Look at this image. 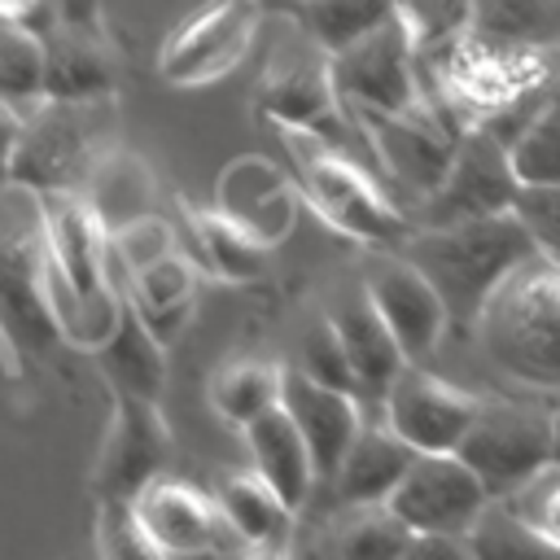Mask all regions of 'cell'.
<instances>
[{
  "mask_svg": "<svg viewBox=\"0 0 560 560\" xmlns=\"http://www.w3.org/2000/svg\"><path fill=\"white\" fill-rule=\"evenodd\" d=\"M4 337L18 350H39L57 332L44 271H48V232H44V197L31 184H4Z\"/></svg>",
  "mask_w": 560,
  "mask_h": 560,
  "instance_id": "ba28073f",
  "label": "cell"
},
{
  "mask_svg": "<svg viewBox=\"0 0 560 560\" xmlns=\"http://www.w3.org/2000/svg\"><path fill=\"white\" fill-rule=\"evenodd\" d=\"M210 407L232 429H245L262 411H271L284 398V363H271L262 354H236L223 359L210 372Z\"/></svg>",
  "mask_w": 560,
  "mask_h": 560,
  "instance_id": "f1b7e54d",
  "label": "cell"
},
{
  "mask_svg": "<svg viewBox=\"0 0 560 560\" xmlns=\"http://www.w3.org/2000/svg\"><path fill=\"white\" fill-rule=\"evenodd\" d=\"M262 9H267V13H284V18H293L298 0H262Z\"/></svg>",
  "mask_w": 560,
  "mask_h": 560,
  "instance_id": "ee69618b",
  "label": "cell"
},
{
  "mask_svg": "<svg viewBox=\"0 0 560 560\" xmlns=\"http://www.w3.org/2000/svg\"><path fill=\"white\" fill-rule=\"evenodd\" d=\"M298 184V179H293ZM289 175L271 162V158H258V153H245L236 162L223 166L219 175V188H214V206L241 223L258 245H280L293 228V214H298V192H293Z\"/></svg>",
  "mask_w": 560,
  "mask_h": 560,
  "instance_id": "d6986e66",
  "label": "cell"
},
{
  "mask_svg": "<svg viewBox=\"0 0 560 560\" xmlns=\"http://www.w3.org/2000/svg\"><path fill=\"white\" fill-rule=\"evenodd\" d=\"M262 18V0H201L166 31L158 48L162 79L175 88H206L232 74L245 61Z\"/></svg>",
  "mask_w": 560,
  "mask_h": 560,
  "instance_id": "30bf717a",
  "label": "cell"
},
{
  "mask_svg": "<svg viewBox=\"0 0 560 560\" xmlns=\"http://www.w3.org/2000/svg\"><path fill=\"white\" fill-rule=\"evenodd\" d=\"M350 114L368 140L372 166L389 175V184L402 188L411 206H420L442 184L464 136V127L429 96L411 109H350Z\"/></svg>",
  "mask_w": 560,
  "mask_h": 560,
  "instance_id": "8992f818",
  "label": "cell"
},
{
  "mask_svg": "<svg viewBox=\"0 0 560 560\" xmlns=\"http://www.w3.org/2000/svg\"><path fill=\"white\" fill-rule=\"evenodd\" d=\"M214 503L241 547L254 551H289V534L298 529V508L249 464L232 468L214 481Z\"/></svg>",
  "mask_w": 560,
  "mask_h": 560,
  "instance_id": "603a6c76",
  "label": "cell"
},
{
  "mask_svg": "<svg viewBox=\"0 0 560 560\" xmlns=\"http://www.w3.org/2000/svg\"><path fill=\"white\" fill-rule=\"evenodd\" d=\"M468 542H472V556H521V551H551V542L529 529L508 499H494L481 521L468 529Z\"/></svg>",
  "mask_w": 560,
  "mask_h": 560,
  "instance_id": "d590c367",
  "label": "cell"
},
{
  "mask_svg": "<svg viewBox=\"0 0 560 560\" xmlns=\"http://www.w3.org/2000/svg\"><path fill=\"white\" fill-rule=\"evenodd\" d=\"M136 512L158 556H201L219 547H241V538L232 534V525L214 503V490L206 494L184 477H171V472L153 477L136 494Z\"/></svg>",
  "mask_w": 560,
  "mask_h": 560,
  "instance_id": "2e32d148",
  "label": "cell"
},
{
  "mask_svg": "<svg viewBox=\"0 0 560 560\" xmlns=\"http://www.w3.org/2000/svg\"><path fill=\"white\" fill-rule=\"evenodd\" d=\"M324 311L332 315V324H337V332L346 341V354H350L354 376H359V398L368 402V411H381L394 376L411 363L402 341L394 337V328L381 315V306H376V298H372L363 276L359 280H341L332 289V298L324 302Z\"/></svg>",
  "mask_w": 560,
  "mask_h": 560,
  "instance_id": "e0dca14e",
  "label": "cell"
},
{
  "mask_svg": "<svg viewBox=\"0 0 560 560\" xmlns=\"http://www.w3.org/2000/svg\"><path fill=\"white\" fill-rule=\"evenodd\" d=\"M398 249L424 267V276L442 289L451 315L472 324L494 284L542 245L516 210H499L459 223H416V232Z\"/></svg>",
  "mask_w": 560,
  "mask_h": 560,
  "instance_id": "277c9868",
  "label": "cell"
},
{
  "mask_svg": "<svg viewBox=\"0 0 560 560\" xmlns=\"http://www.w3.org/2000/svg\"><path fill=\"white\" fill-rule=\"evenodd\" d=\"M402 9L416 22L424 48L468 31V18H472V0H402Z\"/></svg>",
  "mask_w": 560,
  "mask_h": 560,
  "instance_id": "ab89813d",
  "label": "cell"
},
{
  "mask_svg": "<svg viewBox=\"0 0 560 560\" xmlns=\"http://www.w3.org/2000/svg\"><path fill=\"white\" fill-rule=\"evenodd\" d=\"M0 13L4 22H26V26H48L57 18V4L52 0H0Z\"/></svg>",
  "mask_w": 560,
  "mask_h": 560,
  "instance_id": "b9f144b4",
  "label": "cell"
},
{
  "mask_svg": "<svg viewBox=\"0 0 560 560\" xmlns=\"http://www.w3.org/2000/svg\"><path fill=\"white\" fill-rule=\"evenodd\" d=\"M83 192L88 201L96 206V214L105 219L109 232L127 228L131 219L158 210V184H153V171L144 158H136L131 149L114 144L101 153V162L92 166V175L83 179Z\"/></svg>",
  "mask_w": 560,
  "mask_h": 560,
  "instance_id": "83f0119b",
  "label": "cell"
},
{
  "mask_svg": "<svg viewBox=\"0 0 560 560\" xmlns=\"http://www.w3.org/2000/svg\"><path fill=\"white\" fill-rule=\"evenodd\" d=\"M468 26L516 44L560 48V0H472Z\"/></svg>",
  "mask_w": 560,
  "mask_h": 560,
  "instance_id": "4dcf8cb0",
  "label": "cell"
},
{
  "mask_svg": "<svg viewBox=\"0 0 560 560\" xmlns=\"http://www.w3.org/2000/svg\"><path fill=\"white\" fill-rule=\"evenodd\" d=\"M179 245H184L179 241V223H171L158 210H149V214H140V219H131L127 228L114 232V258H118L122 271H140V267L166 258Z\"/></svg>",
  "mask_w": 560,
  "mask_h": 560,
  "instance_id": "74e56055",
  "label": "cell"
},
{
  "mask_svg": "<svg viewBox=\"0 0 560 560\" xmlns=\"http://www.w3.org/2000/svg\"><path fill=\"white\" fill-rule=\"evenodd\" d=\"M481 394L472 389H459L451 381H442L438 372H429L424 363H407L385 402H381V416L416 446V451H459V442L468 438L477 411H481Z\"/></svg>",
  "mask_w": 560,
  "mask_h": 560,
  "instance_id": "5bb4252c",
  "label": "cell"
},
{
  "mask_svg": "<svg viewBox=\"0 0 560 560\" xmlns=\"http://www.w3.org/2000/svg\"><path fill=\"white\" fill-rule=\"evenodd\" d=\"M556 459H560V402H556Z\"/></svg>",
  "mask_w": 560,
  "mask_h": 560,
  "instance_id": "f6af8a7d",
  "label": "cell"
},
{
  "mask_svg": "<svg viewBox=\"0 0 560 560\" xmlns=\"http://www.w3.org/2000/svg\"><path fill=\"white\" fill-rule=\"evenodd\" d=\"M416 455L420 451L381 411H372L354 433L350 451L341 455V468L332 472L328 486L337 490L341 503H389V494L398 490Z\"/></svg>",
  "mask_w": 560,
  "mask_h": 560,
  "instance_id": "7402d4cb",
  "label": "cell"
},
{
  "mask_svg": "<svg viewBox=\"0 0 560 560\" xmlns=\"http://www.w3.org/2000/svg\"><path fill=\"white\" fill-rule=\"evenodd\" d=\"M481 354L516 385L560 394V254L516 262L472 319Z\"/></svg>",
  "mask_w": 560,
  "mask_h": 560,
  "instance_id": "6da1fadb",
  "label": "cell"
},
{
  "mask_svg": "<svg viewBox=\"0 0 560 560\" xmlns=\"http://www.w3.org/2000/svg\"><path fill=\"white\" fill-rule=\"evenodd\" d=\"M459 455L481 472L494 499H508L556 464V407L538 398H486Z\"/></svg>",
  "mask_w": 560,
  "mask_h": 560,
  "instance_id": "52a82bcc",
  "label": "cell"
},
{
  "mask_svg": "<svg viewBox=\"0 0 560 560\" xmlns=\"http://www.w3.org/2000/svg\"><path fill=\"white\" fill-rule=\"evenodd\" d=\"M551 101L560 105V70H556V83H551Z\"/></svg>",
  "mask_w": 560,
  "mask_h": 560,
  "instance_id": "bcb514c9",
  "label": "cell"
},
{
  "mask_svg": "<svg viewBox=\"0 0 560 560\" xmlns=\"http://www.w3.org/2000/svg\"><path fill=\"white\" fill-rule=\"evenodd\" d=\"M402 9V0H298L293 22H302L324 48H346L350 39L376 31Z\"/></svg>",
  "mask_w": 560,
  "mask_h": 560,
  "instance_id": "1f68e13d",
  "label": "cell"
},
{
  "mask_svg": "<svg viewBox=\"0 0 560 560\" xmlns=\"http://www.w3.org/2000/svg\"><path fill=\"white\" fill-rule=\"evenodd\" d=\"M521 197V175L512 166L508 144L486 131V127H468L459 136V149L442 175V184L416 206V223H459V219H477V214H499V210H516Z\"/></svg>",
  "mask_w": 560,
  "mask_h": 560,
  "instance_id": "7c38bea8",
  "label": "cell"
},
{
  "mask_svg": "<svg viewBox=\"0 0 560 560\" xmlns=\"http://www.w3.org/2000/svg\"><path fill=\"white\" fill-rule=\"evenodd\" d=\"M319 551L332 556H411L416 529L389 503H341L337 516L324 525Z\"/></svg>",
  "mask_w": 560,
  "mask_h": 560,
  "instance_id": "f546056e",
  "label": "cell"
},
{
  "mask_svg": "<svg viewBox=\"0 0 560 560\" xmlns=\"http://www.w3.org/2000/svg\"><path fill=\"white\" fill-rule=\"evenodd\" d=\"M521 188L529 184H560V105L547 101L508 144Z\"/></svg>",
  "mask_w": 560,
  "mask_h": 560,
  "instance_id": "836d02e7",
  "label": "cell"
},
{
  "mask_svg": "<svg viewBox=\"0 0 560 560\" xmlns=\"http://www.w3.org/2000/svg\"><path fill=\"white\" fill-rule=\"evenodd\" d=\"M254 105L262 118H271L276 127H302V131H319L354 153H368V140L337 88V70H332V48H324L302 22L289 18V31L276 39L258 88H254Z\"/></svg>",
  "mask_w": 560,
  "mask_h": 560,
  "instance_id": "5b68a950",
  "label": "cell"
},
{
  "mask_svg": "<svg viewBox=\"0 0 560 560\" xmlns=\"http://www.w3.org/2000/svg\"><path fill=\"white\" fill-rule=\"evenodd\" d=\"M350 109H411L424 101V39L407 9L332 52Z\"/></svg>",
  "mask_w": 560,
  "mask_h": 560,
  "instance_id": "9c48e42d",
  "label": "cell"
},
{
  "mask_svg": "<svg viewBox=\"0 0 560 560\" xmlns=\"http://www.w3.org/2000/svg\"><path fill=\"white\" fill-rule=\"evenodd\" d=\"M508 503L529 529H538L551 542V551H560V459L529 477L516 494H508Z\"/></svg>",
  "mask_w": 560,
  "mask_h": 560,
  "instance_id": "f35d334b",
  "label": "cell"
},
{
  "mask_svg": "<svg viewBox=\"0 0 560 560\" xmlns=\"http://www.w3.org/2000/svg\"><path fill=\"white\" fill-rule=\"evenodd\" d=\"M516 214L529 223L542 249L560 254V184H529L516 197Z\"/></svg>",
  "mask_w": 560,
  "mask_h": 560,
  "instance_id": "60d3db41",
  "label": "cell"
},
{
  "mask_svg": "<svg viewBox=\"0 0 560 560\" xmlns=\"http://www.w3.org/2000/svg\"><path fill=\"white\" fill-rule=\"evenodd\" d=\"M289 171L302 188V201L341 236L368 245V249H398L411 232L416 219L381 188L372 162L319 131L302 127H280Z\"/></svg>",
  "mask_w": 560,
  "mask_h": 560,
  "instance_id": "3957f363",
  "label": "cell"
},
{
  "mask_svg": "<svg viewBox=\"0 0 560 560\" xmlns=\"http://www.w3.org/2000/svg\"><path fill=\"white\" fill-rule=\"evenodd\" d=\"M57 4V18H70V22H105V0H52Z\"/></svg>",
  "mask_w": 560,
  "mask_h": 560,
  "instance_id": "7bdbcfd3",
  "label": "cell"
},
{
  "mask_svg": "<svg viewBox=\"0 0 560 560\" xmlns=\"http://www.w3.org/2000/svg\"><path fill=\"white\" fill-rule=\"evenodd\" d=\"M0 92L13 105L48 96V39L39 26L4 22V31H0Z\"/></svg>",
  "mask_w": 560,
  "mask_h": 560,
  "instance_id": "d6a6232c",
  "label": "cell"
},
{
  "mask_svg": "<svg viewBox=\"0 0 560 560\" xmlns=\"http://www.w3.org/2000/svg\"><path fill=\"white\" fill-rule=\"evenodd\" d=\"M158 402L162 398L109 389V420L88 477L96 499H136L153 477L166 472L175 455V433Z\"/></svg>",
  "mask_w": 560,
  "mask_h": 560,
  "instance_id": "8fae6325",
  "label": "cell"
},
{
  "mask_svg": "<svg viewBox=\"0 0 560 560\" xmlns=\"http://www.w3.org/2000/svg\"><path fill=\"white\" fill-rule=\"evenodd\" d=\"M363 280H368L381 315L389 319L394 337L402 341L407 359L424 363L442 346V332L455 319L451 306H446V298H442V289L402 249H376V258L368 262Z\"/></svg>",
  "mask_w": 560,
  "mask_h": 560,
  "instance_id": "9a60e30c",
  "label": "cell"
},
{
  "mask_svg": "<svg viewBox=\"0 0 560 560\" xmlns=\"http://www.w3.org/2000/svg\"><path fill=\"white\" fill-rule=\"evenodd\" d=\"M241 433H245L249 464L302 512V503L311 499V490H315V481H319V468H315L311 442L302 438V429H298V420L289 416V407L276 402L271 411H262L258 420H249Z\"/></svg>",
  "mask_w": 560,
  "mask_h": 560,
  "instance_id": "cb8c5ba5",
  "label": "cell"
},
{
  "mask_svg": "<svg viewBox=\"0 0 560 560\" xmlns=\"http://www.w3.org/2000/svg\"><path fill=\"white\" fill-rule=\"evenodd\" d=\"M101 376L109 389H127V394H144V398H162L166 385V341L144 324V315L131 306L114 328V337L96 350Z\"/></svg>",
  "mask_w": 560,
  "mask_h": 560,
  "instance_id": "4316f807",
  "label": "cell"
},
{
  "mask_svg": "<svg viewBox=\"0 0 560 560\" xmlns=\"http://www.w3.org/2000/svg\"><path fill=\"white\" fill-rule=\"evenodd\" d=\"M96 551L109 556V560L158 556L153 538L140 525L136 499H96Z\"/></svg>",
  "mask_w": 560,
  "mask_h": 560,
  "instance_id": "8d00e7d4",
  "label": "cell"
},
{
  "mask_svg": "<svg viewBox=\"0 0 560 560\" xmlns=\"http://www.w3.org/2000/svg\"><path fill=\"white\" fill-rule=\"evenodd\" d=\"M293 368L306 372V376H315V381H324V385H341V389H354L359 394L354 363H350L346 341H341V332H337V324H332L328 311H315L306 319V328L298 337V363Z\"/></svg>",
  "mask_w": 560,
  "mask_h": 560,
  "instance_id": "e575fe53",
  "label": "cell"
},
{
  "mask_svg": "<svg viewBox=\"0 0 560 560\" xmlns=\"http://www.w3.org/2000/svg\"><path fill=\"white\" fill-rule=\"evenodd\" d=\"M280 402L289 407V416L298 420L302 438L311 442L319 481H332V472L341 468V455L350 451L354 433H359L363 420L372 416L368 402H363L354 389L324 385V381L298 372L293 363L284 368V398H280Z\"/></svg>",
  "mask_w": 560,
  "mask_h": 560,
  "instance_id": "ffe728a7",
  "label": "cell"
},
{
  "mask_svg": "<svg viewBox=\"0 0 560 560\" xmlns=\"http://www.w3.org/2000/svg\"><path fill=\"white\" fill-rule=\"evenodd\" d=\"M9 153L4 171L39 192L83 188L105 149L118 144V109L109 96H39L26 105L4 101Z\"/></svg>",
  "mask_w": 560,
  "mask_h": 560,
  "instance_id": "7a4b0ae2",
  "label": "cell"
},
{
  "mask_svg": "<svg viewBox=\"0 0 560 560\" xmlns=\"http://www.w3.org/2000/svg\"><path fill=\"white\" fill-rule=\"evenodd\" d=\"M44 197V232L52 262L66 271L74 289H101L118 280V258H114V232L96 214L83 188H48Z\"/></svg>",
  "mask_w": 560,
  "mask_h": 560,
  "instance_id": "ac0fdd59",
  "label": "cell"
},
{
  "mask_svg": "<svg viewBox=\"0 0 560 560\" xmlns=\"http://www.w3.org/2000/svg\"><path fill=\"white\" fill-rule=\"evenodd\" d=\"M197 276H201V267L192 262V254L188 249H171L166 258H158V262H149L140 271H122V289H127L131 306L144 315V324L162 341H175L192 319Z\"/></svg>",
  "mask_w": 560,
  "mask_h": 560,
  "instance_id": "d4e9b609",
  "label": "cell"
},
{
  "mask_svg": "<svg viewBox=\"0 0 560 560\" xmlns=\"http://www.w3.org/2000/svg\"><path fill=\"white\" fill-rule=\"evenodd\" d=\"M179 241L188 245L192 262L214 280H249L267 254V245H258L219 206H179Z\"/></svg>",
  "mask_w": 560,
  "mask_h": 560,
  "instance_id": "484cf974",
  "label": "cell"
},
{
  "mask_svg": "<svg viewBox=\"0 0 560 560\" xmlns=\"http://www.w3.org/2000/svg\"><path fill=\"white\" fill-rule=\"evenodd\" d=\"M48 39V96H109L118 88V52L105 22L52 18Z\"/></svg>",
  "mask_w": 560,
  "mask_h": 560,
  "instance_id": "44dd1931",
  "label": "cell"
},
{
  "mask_svg": "<svg viewBox=\"0 0 560 560\" xmlns=\"http://www.w3.org/2000/svg\"><path fill=\"white\" fill-rule=\"evenodd\" d=\"M490 503V486L459 451H420L389 494V508L416 534H468Z\"/></svg>",
  "mask_w": 560,
  "mask_h": 560,
  "instance_id": "4fadbf2b",
  "label": "cell"
}]
</instances>
